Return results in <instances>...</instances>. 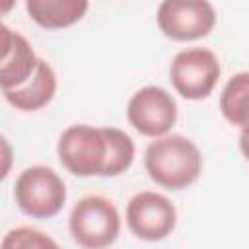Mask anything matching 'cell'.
<instances>
[{
    "mask_svg": "<svg viewBox=\"0 0 249 249\" xmlns=\"http://www.w3.org/2000/svg\"><path fill=\"white\" fill-rule=\"evenodd\" d=\"M103 128L107 136V161L101 177L123 175L124 171H128V167L134 161V154H136L134 142L121 128H115V126H103Z\"/></svg>",
    "mask_w": 249,
    "mask_h": 249,
    "instance_id": "13",
    "label": "cell"
},
{
    "mask_svg": "<svg viewBox=\"0 0 249 249\" xmlns=\"http://www.w3.org/2000/svg\"><path fill=\"white\" fill-rule=\"evenodd\" d=\"M68 230L82 249H107L121 233V216L109 198L86 195L74 204Z\"/></svg>",
    "mask_w": 249,
    "mask_h": 249,
    "instance_id": "2",
    "label": "cell"
},
{
    "mask_svg": "<svg viewBox=\"0 0 249 249\" xmlns=\"http://www.w3.org/2000/svg\"><path fill=\"white\" fill-rule=\"evenodd\" d=\"M39 56L31 43L18 31L2 25V60H0V86L2 91L21 88L37 70Z\"/></svg>",
    "mask_w": 249,
    "mask_h": 249,
    "instance_id": "9",
    "label": "cell"
},
{
    "mask_svg": "<svg viewBox=\"0 0 249 249\" xmlns=\"http://www.w3.org/2000/svg\"><path fill=\"white\" fill-rule=\"evenodd\" d=\"M56 156L72 175L101 177L107 161L105 128L91 124H72L64 128L56 142Z\"/></svg>",
    "mask_w": 249,
    "mask_h": 249,
    "instance_id": "4",
    "label": "cell"
},
{
    "mask_svg": "<svg viewBox=\"0 0 249 249\" xmlns=\"http://www.w3.org/2000/svg\"><path fill=\"white\" fill-rule=\"evenodd\" d=\"M56 93V72L47 60H39V66L35 74L16 89L2 91L4 99L18 111L33 113L43 107H47Z\"/></svg>",
    "mask_w": 249,
    "mask_h": 249,
    "instance_id": "10",
    "label": "cell"
},
{
    "mask_svg": "<svg viewBox=\"0 0 249 249\" xmlns=\"http://www.w3.org/2000/svg\"><path fill=\"white\" fill-rule=\"evenodd\" d=\"M126 226L142 241L165 239L177 224L175 204L161 193L140 191L126 204Z\"/></svg>",
    "mask_w": 249,
    "mask_h": 249,
    "instance_id": "8",
    "label": "cell"
},
{
    "mask_svg": "<svg viewBox=\"0 0 249 249\" xmlns=\"http://www.w3.org/2000/svg\"><path fill=\"white\" fill-rule=\"evenodd\" d=\"M0 249H60V245L41 230L19 226L4 233Z\"/></svg>",
    "mask_w": 249,
    "mask_h": 249,
    "instance_id": "14",
    "label": "cell"
},
{
    "mask_svg": "<svg viewBox=\"0 0 249 249\" xmlns=\"http://www.w3.org/2000/svg\"><path fill=\"white\" fill-rule=\"evenodd\" d=\"M144 167L156 185L167 191H183L200 177L202 154L187 136L165 134L148 144Z\"/></svg>",
    "mask_w": 249,
    "mask_h": 249,
    "instance_id": "1",
    "label": "cell"
},
{
    "mask_svg": "<svg viewBox=\"0 0 249 249\" xmlns=\"http://www.w3.org/2000/svg\"><path fill=\"white\" fill-rule=\"evenodd\" d=\"M126 119L142 136L161 138L177 123V101L160 86H144L128 99Z\"/></svg>",
    "mask_w": 249,
    "mask_h": 249,
    "instance_id": "7",
    "label": "cell"
},
{
    "mask_svg": "<svg viewBox=\"0 0 249 249\" xmlns=\"http://www.w3.org/2000/svg\"><path fill=\"white\" fill-rule=\"evenodd\" d=\"M160 31L179 43L204 39L216 25V10L206 0H165L158 8Z\"/></svg>",
    "mask_w": 249,
    "mask_h": 249,
    "instance_id": "6",
    "label": "cell"
},
{
    "mask_svg": "<svg viewBox=\"0 0 249 249\" xmlns=\"http://www.w3.org/2000/svg\"><path fill=\"white\" fill-rule=\"evenodd\" d=\"M66 195L62 177L47 165L25 167L14 185V200L18 208L39 220L56 216L66 202Z\"/></svg>",
    "mask_w": 249,
    "mask_h": 249,
    "instance_id": "3",
    "label": "cell"
},
{
    "mask_svg": "<svg viewBox=\"0 0 249 249\" xmlns=\"http://www.w3.org/2000/svg\"><path fill=\"white\" fill-rule=\"evenodd\" d=\"M220 72V60L210 49L191 47L179 51L173 56L169 66V80L181 97L189 101H200L212 93Z\"/></svg>",
    "mask_w": 249,
    "mask_h": 249,
    "instance_id": "5",
    "label": "cell"
},
{
    "mask_svg": "<svg viewBox=\"0 0 249 249\" xmlns=\"http://www.w3.org/2000/svg\"><path fill=\"white\" fill-rule=\"evenodd\" d=\"M222 117L239 130L249 126V70L233 74L220 93Z\"/></svg>",
    "mask_w": 249,
    "mask_h": 249,
    "instance_id": "12",
    "label": "cell"
},
{
    "mask_svg": "<svg viewBox=\"0 0 249 249\" xmlns=\"http://www.w3.org/2000/svg\"><path fill=\"white\" fill-rule=\"evenodd\" d=\"M239 150H241L243 158L249 161V126L239 132Z\"/></svg>",
    "mask_w": 249,
    "mask_h": 249,
    "instance_id": "15",
    "label": "cell"
},
{
    "mask_svg": "<svg viewBox=\"0 0 249 249\" xmlns=\"http://www.w3.org/2000/svg\"><path fill=\"white\" fill-rule=\"evenodd\" d=\"M89 4L86 0H27L25 10L29 18L45 29H64L78 23Z\"/></svg>",
    "mask_w": 249,
    "mask_h": 249,
    "instance_id": "11",
    "label": "cell"
}]
</instances>
